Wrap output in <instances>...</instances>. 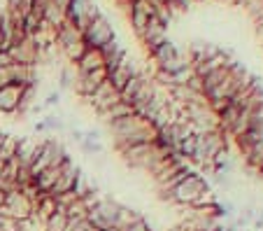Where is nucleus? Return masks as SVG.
<instances>
[{
    "mask_svg": "<svg viewBox=\"0 0 263 231\" xmlns=\"http://www.w3.org/2000/svg\"><path fill=\"white\" fill-rule=\"evenodd\" d=\"M205 191H210V180L200 175L198 171H191L182 182H177V185H175L168 194L161 196V199H163V201H173L184 208H191L198 203V199Z\"/></svg>",
    "mask_w": 263,
    "mask_h": 231,
    "instance_id": "obj_1",
    "label": "nucleus"
},
{
    "mask_svg": "<svg viewBox=\"0 0 263 231\" xmlns=\"http://www.w3.org/2000/svg\"><path fill=\"white\" fill-rule=\"evenodd\" d=\"M147 126L149 124L140 115H128V117H121V119L107 124V131H109V136H112V143H115V150H119L130 136L140 133V131L147 129Z\"/></svg>",
    "mask_w": 263,
    "mask_h": 231,
    "instance_id": "obj_2",
    "label": "nucleus"
},
{
    "mask_svg": "<svg viewBox=\"0 0 263 231\" xmlns=\"http://www.w3.org/2000/svg\"><path fill=\"white\" fill-rule=\"evenodd\" d=\"M3 215H10L19 222H30L33 220V201L24 194L21 189H10L5 196V206L0 208Z\"/></svg>",
    "mask_w": 263,
    "mask_h": 231,
    "instance_id": "obj_3",
    "label": "nucleus"
},
{
    "mask_svg": "<svg viewBox=\"0 0 263 231\" xmlns=\"http://www.w3.org/2000/svg\"><path fill=\"white\" fill-rule=\"evenodd\" d=\"M112 40H117V33H115V26L109 24L107 16L98 14L93 21H91V26L84 30V42L89 47H93V49H103L105 45H109Z\"/></svg>",
    "mask_w": 263,
    "mask_h": 231,
    "instance_id": "obj_4",
    "label": "nucleus"
},
{
    "mask_svg": "<svg viewBox=\"0 0 263 231\" xmlns=\"http://www.w3.org/2000/svg\"><path fill=\"white\" fill-rule=\"evenodd\" d=\"M119 208L121 203L115 201V199H100L98 206L89 212V224L96 226L98 231H105V229H112L117 224V215H119Z\"/></svg>",
    "mask_w": 263,
    "mask_h": 231,
    "instance_id": "obj_5",
    "label": "nucleus"
},
{
    "mask_svg": "<svg viewBox=\"0 0 263 231\" xmlns=\"http://www.w3.org/2000/svg\"><path fill=\"white\" fill-rule=\"evenodd\" d=\"M84 101H89V105L93 108L96 115H100V112H105L107 108L115 105V103H119L121 101V94L115 89V86H112V82L105 80L103 84H100L98 89L89 96V98H84Z\"/></svg>",
    "mask_w": 263,
    "mask_h": 231,
    "instance_id": "obj_6",
    "label": "nucleus"
},
{
    "mask_svg": "<svg viewBox=\"0 0 263 231\" xmlns=\"http://www.w3.org/2000/svg\"><path fill=\"white\" fill-rule=\"evenodd\" d=\"M105 80H107V70H105V68H98V70H91V73H77L72 89L77 91L82 98H89Z\"/></svg>",
    "mask_w": 263,
    "mask_h": 231,
    "instance_id": "obj_7",
    "label": "nucleus"
},
{
    "mask_svg": "<svg viewBox=\"0 0 263 231\" xmlns=\"http://www.w3.org/2000/svg\"><path fill=\"white\" fill-rule=\"evenodd\" d=\"M10 56L14 63H24V65H37L40 63V49L33 42V38H26L24 42L10 47Z\"/></svg>",
    "mask_w": 263,
    "mask_h": 231,
    "instance_id": "obj_8",
    "label": "nucleus"
},
{
    "mask_svg": "<svg viewBox=\"0 0 263 231\" xmlns=\"http://www.w3.org/2000/svg\"><path fill=\"white\" fill-rule=\"evenodd\" d=\"M80 173H82V168L74 164L72 159H65L63 161V166H61V175H59V180H56V185H54V189L49 191L51 196H56V194H63V191H70L74 187V182H77V177H80Z\"/></svg>",
    "mask_w": 263,
    "mask_h": 231,
    "instance_id": "obj_9",
    "label": "nucleus"
},
{
    "mask_svg": "<svg viewBox=\"0 0 263 231\" xmlns=\"http://www.w3.org/2000/svg\"><path fill=\"white\" fill-rule=\"evenodd\" d=\"M24 89L26 86L14 84V82L0 89V112H3V115H16V110H19V105H21Z\"/></svg>",
    "mask_w": 263,
    "mask_h": 231,
    "instance_id": "obj_10",
    "label": "nucleus"
},
{
    "mask_svg": "<svg viewBox=\"0 0 263 231\" xmlns=\"http://www.w3.org/2000/svg\"><path fill=\"white\" fill-rule=\"evenodd\" d=\"M200 136H203V147H205V156H208V161H212L219 152L229 150V136H226L221 129L208 131V133H200Z\"/></svg>",
    "mask_w": 263,
    "mask_h": 231,
    "instance_id": "obj_11",
    "label": "nucleus"
},
{
    "mask_svg": "<svg viewBox=\"0 0 263 231\" xmlns=\"http://www.w3.org/2000/svg\"><path fill=\"white\" fill-rule=\"evenodd\" d=\"M40 147H42V143H37L35 138H21V140L16 143V156H14V159L19 161V166L30 168L35 156L40 154Z\"/></svg>",
    "mask_w": 263,
    "mask_h": 231,
    "instance_id": "obj_12",
    "label": "nucleus"
},
{
    "mask_svg": "<svg viewBox=\"0 0 263 231\" xmlns=\"http://www.w3.org/2000/svg\"><path fill=\"white\" fill-rule=\"evenodd\" d=\"M135 73H138V68H135V63L128 59V56H126V59L121 61L119 65H117L115 70H112V73H109V75H107V80L112 82V86H115V89L121 94V89H124V86L128 84V80L135 75Z\"/></svg>",
    "mask_w": 263,
    "mask_h": 231,
    "instance_id": "obj_13",
    "label": "nucleus"
},
{
    "mask_svg": "<svg viewBox=\"0 0 263 231\" xmlns=\"http://www.w3.org/2000/svg\"><path fill=\"white\" fill-rule=\"evenodd\" d=\"M80 40H84V35H82V30L70 19H65L63 24L56 28V45H59L61 49H68L70 45H74V42H80Z\"/></svg>",
    "mask_w": 263,
    "mask_h": 231,
    "instance_id": "obj_14",
    "label": "nucleus"
},
{
    "mask_svg": "<svg viewBox=\"0 0 263 231\" xmlns=\"http://www.w3.org/2000/svg\"><path fill=\"white\" fill-rule=\"evenodd\" d=\"M100 51H103V56H105V70H107V75L115 70V68L126 59V56H128V54H126V49H124V45H121L119 40H112L109 45H105Z\"/></svg>",
    "mask_w": 263,
    "mask_h": 231,
    "instance_id": "obj_15",
    "label": "nucleus"
},
{
    "mask_svg": "<svg viewBox=\"0 0 263 231\" xmlns=\"http://www.w3.org/2000/svg\"><path fill=\"white\" fill-rule=\"evenodd\" d=\"M98 68H105V56L100 49L89 47L84 51V56L80 59V63H77V73H91V70H98Z\"/></svg>",
    "mask_w": 263,
    "mask_h": 231,
    "instance_id": "obj_16",
    "label": "nucleus"
},
{
    "mask_svg": "<svg viewBox=\"0 0 263 231\" xmlns=\"http://www.w3.org/2000/svg\"><path fill=\"white\" fill-rule=\"evenodd\" d=\"M179 54H182V51H179L177 47H175L170 40H165L163 45H161V47H156V49L152 51V54H149V56L154 59V63H156V70H159V68H163V65H168L173 59H177Z\"/></svg>",
    "mask_w": 263,
    "mask_h": 231,
    "instance_id": "obj_17",
    "label": "nucleus"
},
{
    "mask_svg": "<svg viewBox=\"0 0 263 231\" xmlns=\"http://www.w3.org/2000/svg\"><path fill=\"white\" fill-rule=\"evenodd\" d=\"M56 208H59V203H56L54 196H51V194H42L40 201L35 203V208H33V217H37V220L45 224V222L56 212Z\"/></svg>",
    "mask_w": 263,
    "mask_h": 231,
    "instance_id": "obj_18",
    "label": "nucleus"
},
{
    "mask_svg": "<svg viewBox=\"0 0 263 231\" xmlns=\"http://www.w3.org/2000/svg\"><path fill=\"white\" fill-rule=\"evenodd\" d=\"M231 68H233V65H221V68H217V70L208 73V75L203 77V94L208 96L210 91H214L217 86H221L223 82H226V77H229Z\"/></svg>",
    "mask_w": 263,
    "mask_h": 231,
    "instance_id": "obj_19",
    "label": "nucleus"
},
{
    "mask_svg": "<svg viewBox=\"0 0 263 231\" xmlns=\"http://www.w3.org/2000/svg\"><path fill=\"white\" fill-rule=\"evenodd\" d=\"M147 80H149V75H147V73H142V70H138V73H135V75L128 80V84H126L124 89H121V101H126V103H128V105H130V101H133L135 96H138V91L142 89V84H144V82H147Z\"/></svg>",
    "mask_w": 263,
    "mask_h": 231,
    "instance_id": "obj_20",
    "label": "nucleus"
},
{
    "mask_svg": "<svg viewBox=\"0 0 263 231\" xmlns=\"http://www.w3.org/2000/svg\"><path fill=\"white\" fill-rule=\"evenodd\" d=\"M128 115H135V110H133V105H128L126 101H119V103H115L112 108H107L105 112H100V119L105 121V124H112V121H117V119H121V117H128Z\"/></svg>",
    "mask_w": 263,
    "mask_h": 231,
    "instance_id": "obj_21",
    "label": "nucleus"
},
{
    "mask_svg": "<svg viewBox=\"0 0 263 231\" xmlns=\"http://www.w3.org/2000/svg\"><path fill=\"white\" fill-rule=\"evenodd\" d=\"M140 212L138 210H133V208H128V206H121L119 208V215H117V229H121V231H126L128 229L130 224H133V222H138L140 220Z\"/></svg>",
    "mask_w": 263,
    "mask_h": 231,
    "instance_id": "obj_22",
    "label": "nucleus"
},
{
    "mask_svg": "<svg viewBox=\"0 0 263 231\" xmlns=\"http://www.w3.org/2000/svg\"><path fill=\"white\" fill-rule=\"evenodd\" d=\"M68 224V215H65V208H56V212L45 222V231H63Z\"/></svg>",
    "mask_w": 263,
    "mask_h": 231,
    "instance_id": "obj_23",
    "label": "nucleus"
},
{
    "mask_svg": "<svg viewBox=\"0 0 263 231\" xmlns=\"http://www.w3.org/2000/svg\"><path fill=\"white\" fill-rule=\"evenodd\" d=\"M86 49H89V45H86L84 40H80V42H74V45H70L68 49H63V54L68 56L70 63L77 65V63H80V59L84 56V51H86Z\"/></svg>",
    "mask_w": 263,
    "mask_h": 231,
    "instance_id": "obj_24",
    "label": "nucleus"
},
{
    "mask_svg": "<svg viewBox=\"0 0 263 231\" xmlns=\"http://www.w3.org/2000/svg\"><path fill=\"white\" fill-rule=\"evenodd\" d=\"M74 77L77 73L72 68H61V75H59V91H68L74 86Z\"/></svg>",
    "mask_w": 263,
    "mask_h": 231,
    "instance_id": "obj_25",
    "label": "nucleus"
},
{
    "mask_svg": "<svg viewBox=\"0 0 263 231\" xmlns=\"http://www.w3.org/2000/svg\"><path fill=\"white\" fill-rule=\"evenodd\" d=\"M80 147H82V152H84V154H89V156H100L105 152L103 143H100V140H91V138H84V140L80 143Z\"/></svg>",
    "mask_w": 263,
    "mask_h": 231,
    "instance_id": "obj_26",
    "label": "nucleus"
},
{
    "mask_svg": "<svg viewBox=\"0 0 263 231\" xmlns=\"http://www.w3.org/2000/svg\"><path fill=\"white\" fill-rule=\"evenodd\" d=\"M42 121H45V126H47V133H49V131L51 133H63L65 131V121L61 119L59 115H47Z\"/></svg>",
    "mask_w": 263,
    "mask_h": 231,
    "instance_id": "obj_27",
    "label": "nucleus"
},
{
    "mask_svg": "<svg viewBox=\"0 0 263 231\" xmlns=\"http://www.w3.org/2000/svg\"><path fill=\"white\" fill-rule=\"evenodd\" d=\"M61 103V91H49V94H47V98H45V103H42V108H56Z\"/></svg>",
    "mask_w": 263,
    "mask_h": 231,
    "instance_id": "obj_28",
    "label": "nucleus"
},
{
    "mask_svg": "<svg viewBox=\"0 0 263 231\" xmlns=\"http://www.w3.org/2000/svg\"><path fill=\"white\" fill-rule=\"evenodd\" d=\"M12 84V65H7V68H0V89L3 86Z\"/></svg>",
    "mask_w": 263,
    "mask_h": 231,
    "instance_id": "obj_29",
    "label": "nucleus"
},
{
    "mask_svg": "<svg viewBox=\"0 0 263 231\" xmlns=\"http://www.w3.org/2000/svg\"><path fill=\"white\" fill-rule=\"evenodd\" d=\"M126 231H154V229L149 226V222L144 220V217H140V220H138V222H133V224H130Z\"/></svg>",
    "mask_w": 263,
    "mask_h": 231,
    "instance_id": "obj_30",
    "label": "nucleus"
},
{
    "mask_svg": "<svg viewBox=\"0 0 263 231\" xmlns=\"http://www.w3.org/2000/svg\"><path fill=\"white\" fill-rule=\"evenodd\" d=\"M84 138H86V131H82V129H70V140H72V143H77V145H80Z\"/></svg>",
    "mask_w": 263,
    "mask_h": 231,
    "instance_id": "obj_31",
    "label": "nucleus"
},
{
    "mask_svg": "<svg viewBox=\"0 0 263 231\" xmlns=\"http://www.w3.org/2000/svg\"><path fill=\"white\" fill-rule=\"evenodd\" d=\"M14 61H12L10 51H0V68H7V65H12Z\"/></svg>",
    "mask_w": 263,
    "mask_h": 231,
    "instance_id": "obj_32",
    "label": "nucleus"
},
{
    "mask_svg": "<svg viewBox=\"0 0 263 231\" xmlns=\"http://www.w3.org/2000/svg\"><path fill=\"white\" fill-rule=\"evenodd\" d=\"M33 131H35V133H47V126H45V121H35V124H33Z\"/></svg>",
    "mask_w": 263,
    "mask_h": 231,
    "instance_id": "obj_33",
    "label": "nucleus"
},
{
    "mask_svg": "<svg viewBox=\"0 0 263 231\" xmlns=\"http://www.w3.org/2000/svg\"><path fill=\"white\" fill-rule=\"evenodd\" d=\"M5 196H7V191L3 189V187H0V208L5 206Z\"/></svg>",
    "mask_w": 263,
    "mask_h": 231,
    "instance_id": "obj_34",
    "label": "nucleus"
},
{
    "mask_svg": "<svg viewBox=\"0 0 263 231\" xmlns=\"http://www.w3.org/2000/svg\"><path fill=\"white\" fill-rule=\"evenodd\" d=\"M256 35H258V40H261V45H263V24L256 26Z\"/></svg>",
    "mask_w": 263,
    "mask_h": 231,
    "instance_id": "obj_35",
    "label": "nucleus"
},
{
    "mask_svg": "<svg viewBox=\"0 0 263 231\" xmlns=\"http://www.w3.org/2000/svg\"><path fill=\"white\" fill-rule=\"evenodd\" d=\"M56 5H59V7H63V10H68V5H70V0H56Z\"/></svg>",
    "mask_w": 263,
    "mask_h": 231,
    "instance_id": "obj_36",
    "label": "nucleus"
},
{
    "mask_svg": "<svg viewBox=\"0 0 263 231\" xmlns=\"http://www.w3.org/2000/svg\"><path fill=\"white\" fill-rule=\"evenodd\" d=\"M105 231H121V229H117V226H112V229H105Z\"/></svg>",
    "mask_w": 263,
    "mask_h": 231,
    "instance_id": "obj_37",
    "label": "nucleus"
}]
</instances>
